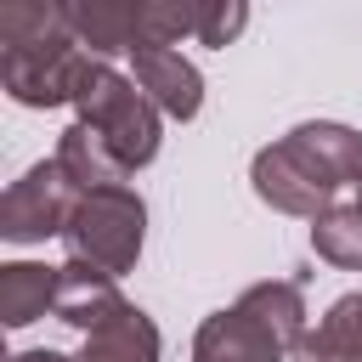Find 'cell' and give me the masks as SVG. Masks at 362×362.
<instances>
[{
    "mask_svg": "<svg viewBox=\"0 0 362 362\" xmlns=\"http://www.w3.org/2000/svg\"><path fill=\"white\" fill-rule=\"evenodd\" d=\"M249 28V6L243 0H198V45H232Z\"/></svg>",
    "mask_w": 362,
    "mask_h": 362,
    "instance_id": "cell-17",
    "label": "cell"
},
{
    "mask_svg": "<svg viewBox=\"0 0 362 362\" xmlns=\"http://www.w3.org/2000/svg\"><path fill=\"white\" fill-rule=\"evenodd\" d=\"M249 181H255V198H260V204H272L277 215L317 221V215L334 204V192H322V187H317L300 164H294V153H288L283 141H272V147H260V153H255Z\"/></svg>",
    "mask_w": 362,
    "mask_h": 362,
    "instance_id": "cell-8",
    "label": "cell"
},
{
    "mask_svg": "<svg viewBox=\"0 0 362 362\" xmlns=\"http://www.w3.org/2000/svg\"><path fill=\"white\" fill-rule=\"evenodd\" d=\"M311 249H317V260H328L339 272H362V204L356 198H334L311 221Z\"/></svg>",
    "mask_w": 362,
    "mask_h": 362,
    "instance_id": "cell-16",
    "label": "cell"
},
{
    "mask_svg": "<svg viewBox=\"0 0 362 362\" xmlns=\"http://www.w3.org/2000/svg\"><path fill=\"white\" fill-rule=\"evenodd\" d=\"M232 305H243L260 328H272L277 334V345L294 356L300 351V339H305V294H300V283H283V277H266V283H249Z\"/></svg>",
    "mask_w": 362,
    "mask_h": 362,
    "instance_id": "cell-14",
    "label": "cell"
},
{
    "mask_svg": "<svg viewBox=\"0 0 362 362\" xmlns=\"http://www.w3.org/2000/svg\"><path fill=\"white\" fill-rule=\"evenodd\" d=\"M119 305H124L119 277L90 272V266H79V260H62V272H57V300H51V317H57V322L90 334V328H102Z\"/></svg>",
    "mask_w": 362,
    "mask_h": 362,
    "instance_id": "cell-10",
    "label": "cell"
},
{
    "mask_svg": "<svg viewBox=\"0 0 362 362\" xmlns=\"http://www.w3.org/2000/svg\"><path fill=\"white\" fill-rule=\"evenodd\" d=\"M356 204H362V187H356Z\"/></svg>",
    "mask_w": 362,
    "mask_h": 362,
    "instance_id": "cell-19",
    "label": "cell"
},
{
    "mask_svg": "<svg viewBox=\"0 0 362 362\" xmlns=\"http://www.w3.org/2000/svg\"><path fill=\"white\" fill-rule=\"evenodd\" d=\"M90 51L68 28L62 0L0 6V85L17 107H62L79 96Z\"/></svg>",
    "mask_w": 362,
    "mask_h": 362,
    "instance_id": "cell-1",
    "label": "cell"
},
{
    "mask_svg": "<svg viewBox=\"0 0 362 362\" xmlns=\"http://www.w3.org/2000/svg\"><path fill=\"white\" fill-rule=\"evenodd\" d=\"M283 147L322 192L339 198L345 187H362V130H351L339 119H305L283 136Z\"/></svg>",
    "mask_w": 362,
    "mask_h": 362,
    "instance_id": "cell-5",
    "label": "cell"
},
{
    "mask_svg": "<svg viewBox=\"0 0 362 362\" xmlns=\"http://www.w3.org/2000/svg\"><path fill=\"white\" fill-rule=\"evenodd\" d=\"M51 158L62 164V175H68L79 192H102V187H124V181H130L124 158H119L96 130H85L79 119L57 136V153H51Z\"/></svg>",
    "mask_w": 362,
    "mask_h": 362,
    "instance_id": "cell-12",
    "label": "cell"
},
{
    "mask_svg": "<svg viewBox=\"0 0 362 362\" xmlns=\"http://www.w3.org/2000/svg\"><path fill=\"white\" fill-rule=\"evenodd\" d=\"M62 243H68V260H79L90 272H107V277L136 272L141 243H147V204H141V192L130 181L124 187H102V192H79V209H74Z\"/></svg>",
    "mask_w": 362,
    "mask_h": 362,
    "instance_id": "cell-3",
    "label": "cell"
},
{
    "mask_svg": "<svg viewBox=\"0 0 362 362\" xmlns=\"http://www.w3.org/2000/svg\"><path fill=\"white\" fill-rule=\"evenodd\" d=\"M192 362H288L272 328H260L243 305H221L192 334Z\"/></svg>",
    "mask_w": 362,
    "mask_h": 362,
    "instance_id": "cell-7",
    "label": "cell"
},
{
    "mask_svg": "<svg viewBox=\"0 0 362 362\" xmlns=\"http://www.w3.org/2000/svg\"><path fill=\"white\" fill-rule=\"evenodd\" d=\"M11 362H74V356H62V351H51V345H34V351H17Z\"/></svg>",
    "mask_w": 362,
    "mask_h": 362,
    "instance_id": "cell-18",
    "label": "cell"
},
{
    "mask_svg": "<svg viewBox=\"0 0 362 362\" xmlns=\"http://www.w3.org/2000/svg\"><path fill=\"white\" fill-rule=\"evenodd\" d=\"M74 113H79L85 130H96V136L124 158L130 175L158 158L164 113H158V107L147 102V90H141L130 74H119L113 62H96V57H90V68H85V79H79V96H74Z\"/></svg>",
    "mask_w": 362,
    "mask_h": 362,
    "instance_id": "cell-2",
    "label": "cell"
},
{
    "mask_svg": "<svg viewBox=\"0 0 362 362\" xmlns=\"http://www.w3.org/2000/svg\"><path fill=\"white\" fill-rule=\"evenodd\" d=\"M164 339H158V322L141 311V305H119L102 328H90L74 351V362H158Z\"/></svg>",
    "mask_w": 362,
    "mask_h": 362,
    "instance_id": "cell-11",
    "label": "cell"
},
{
    "mask_svg": "<svg viewBox=\"0 0 362 362\" xmlns=\"http://www.w3.org/2000/svg\"><path fill=\"white\" fill-rule=\"evenodd\" d=\"M294 362H362V288L339 294L317 317V328H305Z\"/></svg>",
    "mask_w": 362,
    "mask_h": 362,
    "instance_id": "cell-15",
    "label": "cell"
},
{
    "mask_svg": "<svg viewBox=\"0 0 362 362\" xmlns=\"http://www.w3.org/2000/svg\"><path fill=\"white\" fill-rule=\"evenodd\" d=\"M130 68H136V85L147 90V102L164 119H181V124L198 119V107H204V74L192 68V57H181V45H136Z\"/></svg>",
    "mask_w": 362,
    "mask_h": 362,
    "instance_id": "cell-6",
    "label": "cell"
},
{
    "mask_svg": "<svg viewBox=\"0 0 362 362\" xmlns=\"http://www.w3.org/2000/svg\"><path fill=\"white\" fill-rule=\"evenodd\" d=\"M79 209V187L62 175L57 158H40L28 164L6 198H0V238L6 243H45V238H62L68 221Z\"/></svg>",
    "mask_w": 362,
    "mask_h": 362,
    "instance_id": "cell-4",
    "label": "cell"
},
{
    "mask_svg": "<svg viewBox=\"0 0 362 362\" xmlns=\"http://www.w3.org/2000/svg\"><path fill=\"white\" fill-rule=\"evenodd\" d=\"M68 6V28H74V40L96 57V62H107L113 51H136L141 45V0H62Z\"/></svg>",
    "mask_w": 362,
    "mask_h": 362,
    "instance_id": "cell-9",
    "label": "cell"
},
{
    "mask_svg": "<svg viewBox=\"0 0 362 362\" xmlns=\"http://www.w3.org/2000/svg\"><path fill=\"white\" fill-rule=\"evenodd\" d=\"M57 272L62 266H45V260H6L0 266V322L6 328L40 322L57 300Z\"/></svg>",
    "mask_w": 362,
    "mask_h": 362,
    "instance_id": "cell-13",
    "label": "cell"
}]
</instances>
